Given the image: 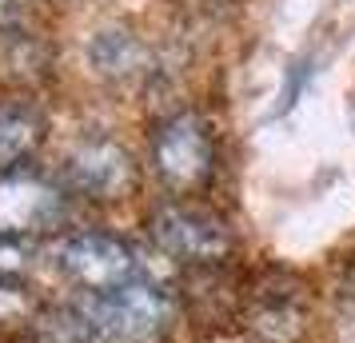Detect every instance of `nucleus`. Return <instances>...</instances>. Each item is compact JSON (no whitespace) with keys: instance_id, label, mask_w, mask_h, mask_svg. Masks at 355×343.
Here are the masks:
<instances>
[{"instance_id":"nucleus-13","label":"nucleus","mask_w":355,"mask_h":343,"mask_svg":"<svg viewBox=\"0 0 355 343\" xmlns=\"http://www.w3.org/2000/svg\"><path fill=\"white\" fill-rule=\"evenodd\" d=\"M28 263H33V252L24 247V240L0 236V279H17Z\"/></svg>"},{"instance_id":"nucleus-12","label":"nucleus","mask_w":355,"mask_h":343,"mask_svg":"<svg viewBox=\"0 0 355 343\" xmlns=\"http://www.w3.org/2000/svg\"><path fill=\"white\" fill-rule=\"evenodd\" d=\"M36 315H40V304H36L33 288H24L17 279H0V335L8 331L24 335Z\"/></svg>"},{"instance_id":"nucleus-5","label":"nucleus","mask_w":355,"mask_h":343,"mask_svg":"<svg viewBox=\"0 0 355 343\" xmlns=\"http://www.w3.org/2000/svg\"><path fill=\"white\" fill-rule=\"evenodd\" d=\"M60 188L92 204H116L140 188V168L124 144L108 136H84L60 164Z\"/></svg>"},{"instance_id":"nucleus-14","label":"nucleus","mask_w":355,"mask_h":343,"mask_svg":"<svg viewBox=\"0 0 355 343\" xmlns=\"http://www.w3.org/2000/svg\"><path fill=\"white\" fill-rule=\"evenodd\" d=\"M20 17V0H0V33Z\"/></svg>"},{"instance_id":"nucleus-15","label":"nucleus","mask_w":355,"mask_h":343,"mask_svg":"<svg viewBox=\"0 0 355 343\" xmlns=\"http://www.w3.org/2000/svg\"><path fill=\"white\" fill-rule=\"evenodd\" d=\"M343 299H347V304L355 308V272L347 276V283H343Z\"/></svg>"},{"instance_id":"nucleus-11","label":"nucleus","mask_w":355,"mask_h":343,"mask_svg":"<svg viewBox=\"0 0 355 343\" xmlns=\"http://www.w3.org/2000/svg\"><path fill=\"white\" fill-rule=\"evenodd\" d=\"M24 343H96L84 308H40L33 327L24 331Z\"/></svg>"},{"instance_id":"nucleus-10","label":"nucleus","mask_w":355,"mask_h":343,"mask_svg":"<svg viewBox=\"0 0 355 343\" xmlns=\"http://www.w3.org/2000/svg\"><path fill=\"white\" fill-rule=\"evenodd\" d=\"M0 76L8 84H36L49 76V49L33 33H0Z\"/></svg>"},{"instance_id":"nucleus-2","label":"nucleus","mask_w":355,"mask_h":343,"mask_svg":"<svg viewBox=\"0 0 355 343\" xmlns=\"http://www.w3.org/2000/svg\"><path fill=\"white\" fill-rule=\"evenodd\" d=\"M148 236H152L156 252L184 263L188 272L224 267L227 256L236 252V236L224 220L200 204H188V200L156 204V212L148 216Z\"/></svg>"},{"instance_id":"nucleus-9","label":"nucleus","mask_w":355,"mask_h":343,"mask_svg":"<svg viewBox=\"0 0 355 343\" xmlns=\"http://www.w3.org/2000/svg\"><path fill=\"white\" fill-rule=\"evenodd\" d=\"M88 60L96 64L100 76H112V80H136V76L152 72L148 68V44L124 28L96 33V40L88 44Z\"/></svg>"},{"instance_id":"nucleus-6","label":"nucleus","mask_w":355,"mask_h":343,"mask_svg":"<svg viewBox=\"0 0 355 343\" xmlns=\"http://www.w3.org/2000/svg\"><path fill=\"white\" fill-rule=\"evenodd\" d=\"M68 196L60 184L33 172H4L0 176V236L36 240L64 224Z\"/></svg>"},{"instance_id":"nucleus-16","label":"nucleus","mask_w":355,"mask_h":343,"mask_svg":"<svg viewBox=\"0 0 355 343\" xmlns=\"http://www.w3.org/2000/svg\"><path fill=\"white\" fill-rule=\"evenodd\" d=\"M216 4H236V0H216Z\"/></svg>"},{"instance_id":"nucleus-3","label":"nucleus","mask_w":355,"mask_h":343,"mask_svg":"<svg viewBox=\"0 0 355 343\" xmlns=\"http://www.w3.org/2000/svg\"><path fill=\"white\" fill-rule=\"evenodd\" d=\"M52 267L88 295L120 292V288H128L136 279H144L140 256L132 252L128 240H120L112 231H96V228L60 236L56 247H52Z\"/></svg>"},{"instance_id":"nucleus-7","label":"nucleus","mask_w":355,"mask_h":343,"mask_svg":"<svg viewBox=\"0 0 355 343\" xmlns=\"http://www.w3.org/2000/svg\"><path fill=\"white\" fill-rule=\"evenodd\" d=\"M243 324L263 343H300L311 327V308H307L304 288L291 279L259 283L256 292H248Z\"/></svg>"},{"instance_id":"nucleus-1","label":"nucleus","mask_w":355,"mask_h":343,"mask_svg":"<svg viewBox=\"0 0 355 343\" xmlns=\"http://www.w3.org/2000/svg\"><path fill=\"white\" fill-rule=\"evenodd\" d=\"M84 315L92 324L96 343H164L176 327V295L136 279L120 292L88 295Z\"/></svg>"},{"instance_id":"nucleus-4","label":"nucleus","mask_w":355,"mask_h":343,"mask_svg":"<svg viewBox=\"0 0 355 343\" xmlns=\"http://www.w3.org/2000/svg\"><path fill=\"white\" fill-rule=\"evenodd\" d=\"M152 168L172 192L188 196L216 176V136L200 112H176L160 120L152 136Z\"/></svg>"},{"instance_id":"nucleus-8","label":"nucleus","mask_w":355,"mask_h":343,"mask_svg":"<svg viewBox=\"0 0 355 343\" xmlns=\"http://www.w3.org/2000/svg\"><path fill=\"white\" fill-rule=\"evenodd\" d=\"M44 116L28 100H0V172H12L44 140Z\"/></svg>"}]
</instances>
